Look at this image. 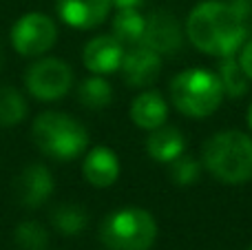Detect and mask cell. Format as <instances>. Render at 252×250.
I'll return each instance as SVG.
<instances>
[{
	"mask_svg": "<svg viewBox=\"0 0 252 250\" xmlns=\"http://www.w3.org/2000/svg\"><path fill=\"white\" fill-rule=\"evenodd\" d=\"M2 62H4V51H2V44H0V69H2Z\"/></svg>",
	"mask_w": 252,
	"mask_h": 250,
	"instance_id": "obj_25",
	"label": "cell"
},
{
	"mask_svg": "<svg viewBox=\"0 0 252 250\" xmlns=\"http://www.w3.org/2000/svg\"><path fill=\"white\" fill-rule=\"evenodd\" d=\"M239 64L244 69V73L248 75V80H252V40L244 42V49L239 53Z\"/></svg>",
	"mask_w": 252,
	"mask_h": 250,
	"instance_id": "obj_23",
	"label": "cell"
},
{
	"mask_svg": "<svg viewBox=\"0 0 252 250\" xmlns=\"http://www.w3.org/2000/svg\"><path fill=\"white\" fill-rule=\"evenodd\" d=\"M38 149L53 159H73L82 155L89 146V133L80 120L60 111H44L35 118L31 128Z\"/></svg>",
	"mask_w": 252,
	"mask_h": 250,
	"instance_id": "obj_3",
	"label": "cell"
},
{
	"mask_svg": "<svg viewBox=\"0 0 252 250\" xmlns=\"http://www.w3.org/2000/svg\"><path fill=\"white\" fill-rule=\"evenodd\" d=\"M139 44L157 51L159 56L177 53L184 44L182 25L170 11H153L144 22V33Z\"/></svg>",
	"mask_w": 252,
	"mask_h": 250,
	"instance_id": "obj_8",
	"label": "cell"
},
{
	"mask_svg": "<svg viewBox=\"0 0 252 250\" xmlns=\"http://www.w3.org/2000/svg\"><path fill=\"white\" fill-rule=\"evenodd\" d=\"M100 239L109 250H151L157 239L155 217L144 208H120L102 221Z\"/></svg>",
	"mask_w": 252,
	"mask_h": 250,
	"instance_id": "obj_5",
	"label": "cell"
},
{
	"mask_svg": "<svg viewBox=\"0 0 252 250\" xmlns=\"http://www.w3.org/2000/svg\"><path fill=\"white\" fill-rule=\"evenodd\" d=\"M217 75H219V82H221L226 95L241 97L246 91H248L250 80H248V75L244 73V69H241L239 60H235V56H228V58H221V60H219Z\"/></svg>",
	"mask_w": 252,
	"mask_h": 250,
	"instance_id": "obj_19",
	"label": "cell"
},
{
	"mask_svg": "<svg viewBox=\"0 0 252 250\" xmlns=\"http://www.w3.org/2000/svg\"><path fill=\"white\" fill-rule=\"evenodd\" d=\"M25 84L31 95L38 100H60L69 93L73 84V71L60 58H40L29 66Z\"/></svg>",
	"mask_w": 252,
	"mask_h": 250,
	"instance_id": "obj_6",
	"label": "cell"
},
{
	"mask_svg": "<svg viewBox=\"0 0 252 250\" xmlns=\"http://www.w3.org/2000/svg\"><path fill=\"white\" fill-rule=\"evenodd\" d=\"M223 87L219 75L208 69H186L170 82V102L182 115L208 118L223 100Z\"/></svg>",
	"mask_w": 252,
	"mask_h": 250,
	"instance_id": "obj_4",
	"label": "cell"
},
{
	"mask_svg": "<svg viewBox=\"0 0 252 250\" xmlns=\"http://www.w3.org/2000/svg\"><path fill=\"white\" fill-rule=\"evenodd\" d=\"M84 66L95 75H109L120 69L124 44L115 35H95L84 47Z\"/></svg>",
	"mask_w": 252,
	"mask_h": 250,
	"instance_id": "obj_11",
	"label": "cell"
},
{
	"mask_svg": "<svg viewBox=\"0 0 252 250\" xmlns=\"http://www.w3.org/2000/svg\"><path fill=\"white\" fill-rule=\"evenodd\" d=\"M120 69H122L126 84L137 87V89L148 87V84H153L159 78L161 56L157 51H153V49L144 47V44H137V47L124 51Z\"/></svg>",
	"mask_w": 252,
	"mask_h": 250,
	"instance_id": "obj_9",
	"label": "cell"
},
{
	"mask_svg": "<svg viewBox=\"0 0 252 250\" xmlns=\"http://www.w3.org/2000/svg\"><path fill=\"white\" fill-rule=\"evenodd\" d=\"M82 173L87 177V182L91 186L97 188H106V186H113L120 177V159L106 146H95V149L89 151L87 159L82 164Z\"/></svg>",
	"mask_w": 252,
	"mask_h": 250,
	"instance_id": "obj_13",
	"label": "cell"
},
{
	"mask_svg": "<svg viewBox=\"0 0 252 250\" xmlns=\"http://www.w3.org/2000/svg\"><path fill=\"white\" fill-rule=\"evenodd\" d=\"M201 164L223 184H246L252 180V137L241 131L215 133L204 144Z\"/></svg>",
	"mask_w": 252,
	"mask_h": 250,
	"instance_id": "obj_2",
	"label": "cell"
},
{
	"mask_svg": "<svg viewBox=\"0 0 252 250\" xmlns=\"http://www.w3.org/2000/svg\"><path fill=\"white\" fill-rule=\"evenodd\" d=\"M248 122H250V128H252V104H250V111H248Z\"/></svg>",
	"mask_w": 252,
	"mask_h": 250,
	"instance_id": "obj_26",
	"label": "cell"
},
{
	"mask_svg": "<svg viewBox=\"0 0 252 250\" xmlns=\"http://www.w3.org/2000/svg\"><path fill=\"white\" fill-rule=\"evenodd\" d=\"M144 22L146 18H142V13L135 7L120 9L118 16L113 18V35L122 44H139L144 33Z\"/></svg>",
	"mask_w": 252,
	"mask_h": 250,
	"instance_id": "obj_18",
	"label": "cell"
},
{
	"mask_svg": "<svg viewBox=\"0 0 252 250\" xmlns=\"http://www.w3.org/2000/svg\"><path fill=\"white\" fill-rule=\"evenodd\" d=\"M58 40V27L47 13H25L11 27V44L20 56L38 58L44 56Z\"/></svg>",
	"mask_w": 252,
	"mask_h": 250,
	"instance_id": "obj_7",
	"label": "cell"
},
{
	"mask_svg": "<svg viewBox=\"0 0 252 250\" xmlns=\"http://www.w3.org/2000/svg\"><path fill=\"white\" fill-rule=\"evenodd\" d=\"M186 149V137L179 131L177 126H168V124H161V126L148 131L146 137V153L151 155L155 162H164L170 164L175 157L184 153Z\"/></svg>",
	"mask_w": 252,
	"mask_h": 250,
	"instance_id": "obj_15",
	"label": "cell"
},
{
	"mask_svg": "<svg viewBox=\"0 0 252 250\" xmlns=\"http://www.w3.org/2000/svg\"><path fill=\"white\" fill-rule=\"evenodd\" d=\"M166 118H168V104L159 91H142L130 104V120L144 131H153L166 124Z\"/></svg>",
	"mask_w": 252,
	"mask_h": 250,
	"instance_id": "obj_14",
	"label": "cell"
},
{
	"mask_svg": "<svg viewBox=\"0 0 252 250\" xmlns=\"http://www.w3.org/2000/svg\"><path fill=\"white\" fill-rule=\"evenodd\" d=\"M53 186H56L53 184V177L44 164H29L18 175L13 190H16V197L22 206L38 208L51 197Z\"/></svg>",
	"mask_w": 252,
	"mask_h": 250,
	"instance_id": "obj_10",
	"label": "cell"
},
{
	"mask_svg": "<svg viewBox=\"0 0 252 250\" xmlns=\"http://www.w3.org/2000/svg\"><path fill=\"white\" fill-rule=\"evenodd\" d=\"M113 0H58V13L73 29H93L109 16Z\"/></svg>",
	"mask_w": 252,
	"mask_h": 250,
	"instance_id": "obj_12",
	"label": "cell"
},
{
	"mask_svg": "<svg viewBox=\"0 0 252 250\" xmlns=\"http://www.w3.org/2000/svg\"><path fill=\"white\" fill-rule=\"evenodd\" d=\"M139 2H144V0H113V4L118 9H128V7H137Z\"/></svg>",
	"mask_w": 252,
	"mask_h": 250,
	"instance_id": "obj_24",
	"label": "cell"
},
{
	"mask_svg": "<svg viewBox=\"0 0 252 250\" xmlns=\"http://www.w3.org/2000/svg\"><path fill=\"white\" fill-rule=\"evenodd\" d=\"M78 100L82 106L91 111H100L104 106L111 104L113 100V89L111 84L106 82L104 75H95L93 73L91 78H87L78 89Z\"/></svg>",
	"mask_w": 252,
	"mask_h": 250,
	"instance_id": "obj_17",
	"label": "cell"
},
{
	"mask_svg": "<svg viewBox=\"0 0 252 250\" xmlns=\"http://www.w3.org/2000/svg\"><path fill=\"white\" fill-rule=\"evenodd\" d=\"M13 239L20 246V250H44L49 246V233L40 221L27 219L22 224H18Z\"/></svg>",
	"mask_w": 252,
	"mask_h": 250,
	"instance_id": "obj_21",
	"label": "cell"
},
{
	"mask_svg": "<svg viewBox=\"0 0 252 250\" xmlns=\"http://www.w3.org/2000/svg\"><path fill=\"white\" fill-rule=\"evenodd\" d=\"M51 224L58 233L75 237L89 226V213L78 204H58L51 211Z\"/></svg>",
	"mask_w": 252,
	"mask_h": 250,
	"instance_id": "obj_16",
	"label": "cell"
},
{
	"mask_svg": "<svg viewBox=\"0 0 252 250\" xmlns=\"http://www.w3.org/2000/svg\"><path fill=\"white\" fill-rule=\"evenodd\" d=\"M248 16L230 0H204L190 11L186 20V35L199 51L208 56L228 58L246 42Z\"/></svg>",
	"mask_w": 252,
	"mask_h": 250,
	"instance_id": "obj_1",
	"label": "cell"
},
{
	"mask_svg": "<svg viewBox=\"0 0 252 250\" xmlns=\"http://www.w3.org/2000/svg\"><path fill=\"white\" fill-rule=\"evenodd\" d=\"M27 115V100L16 87H0V128L16 126Z\"/></svg>",
	"mask_w": 252,
	"mask_h": 250,
	"instance_id": "obj_20",
	"label": "cell"
},
{
	"mask_svg": "<svg viewBox=\"0 0 252 250\" xmlns=\"http://www.w3.org/2000/svg\"><path fill=\"white\" fill-rule=\"evenodd\" d=\"M199 173H201V162L197 157H192V155L182 153L179 157H175L170 162V177L179 186L195 184L199 180Z\"/></svg>",
	"mask_w": 252,
	"mask_h": 250,
	"instance_id": "obj_22",
	"label": "cell"
},
{
	"mask_svg": "<svg viewBox=\"0 0 252 250\" xmlns=\"http://www.w3.org/2000/svg\"><path fill=\"white\" fill-rule=\"evenodd\" d=\"M248 250H252V244H250V246H248Z\"/></svg>",
	"mask_w": 252,
	"mask_h": 250,
	"instance_id": "obj_27",
	"label": "cell"
}]
</instances>
